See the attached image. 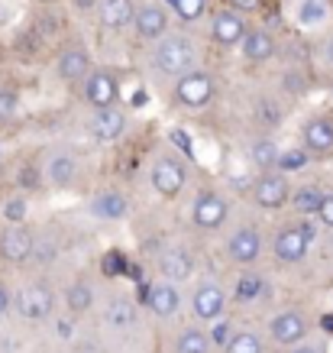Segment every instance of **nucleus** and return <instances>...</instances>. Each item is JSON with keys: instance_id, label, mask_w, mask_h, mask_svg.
Masks as SVG:
<instances>
[{"instance_id": "nucleus-1", "label": "nucleus", "mask_w": 333, "mask_h": 353, "mask_svg": "<svg viewBox=\"0 0 333 353\" xmlns=\"http://www.w3.org/2000/svg\"><path fill=\"white\" fill-rule=\"evenodd\" d=\"M152 68L165 78H182L191 68H197V43L184 32H169L159 43H152L149 52Z\"/></svg>"}, {"instance_id": "nucleus-2", "label": "nucleus", "mask_w": 333, "mask_h": 353, "mask_svg": "<svg viewBox=\"0 0 333 353\" xmlns=\"http://www.w3.org/2000/svg\"><path fill=\"white\" fill-rule=\"evenodd\" d=\"M172 97L175 104L184 110H204L214 104L217 97V78L211 72H204V68H191L188 75L175 78Z\"/></svg>"}, {"instance_id": "nucleus-3", "label": "nucleus", "mask_w": 333, "mask_h": 353, "mask_svg": "<svg viewBox=\"0 0 333 353\" xmlns=\"http://www.w3.org/2000/svg\"><path fill=\"white\" fill-rule=\"evenodd\" d=\"M149 188L165 201H175L188 188V165L175 152H162L149 169Z\"/></svg>"}, {"instance_id": "nucleus-4", "label": "nucleus", "mask_w": 333, "mask_h": 353, "mask_svg": "<svg viewBox=\"0 0 333 353\" xmlns=\"http://www.w3.org/2000/svg\"><path fill=\"white\" fill-rule=\"evenodd\" d=\"M249 194H253V204L262 208V211H281L285 204H291V185L288 175L279 169L259 172L253 185H249Z\"/></svg>"}, {"instance_id": "nucleus-5", "label": "nucleus", "mask_w": 333, "mask_h": 353, "mask_svg": "<svg viewBox=\"0 0 333 353\" xmlns=\"http://www.w3.org/2000/svg\"><path fill=\"white\" fill-rule=\"evenodd\" d=\"M52 308H55L52 285L43 282V279H32V282H26V285L17 292V311H20L23 321L43 324L45 318H52Z\"/></svg>"}, {"instance_id": "nucleus-6", "label": "nucleus", "mask_w": 333, "mask_h": 353, "mask_svg": "<svg viewBox=\"0 0 333 353\" xmlns=\"http://www.w3.org/2000/svg\"><path fill=\"white\" fill-rule=\"evenodd\" d=\"M120 85H123V81H120L117 68H94V72L81 81V97H85L94 110L114 108L120 101Z\"/></svg>"}, {"instance_id": "nucleus-7", "label": "nucleus", "mask_w": 333, "mask_h": 353, "mask_svg": "<svg viewBox=\"0 0 333 353\" xmlns=\"http://www.w3.org/2000/svg\"><path fill=\"white\" fill-rule=\"evenodd\" d=\"M249 30H253V26L246 23V13L233 10V7H220V10H214V17H211V39H214L220 49H237V46H243Z\"/></svg>"}, {"instance_id": "nucleus-8", "label": "nucleus", "mask_w": 333, "mask_h": 353, "mask_svg": "<svg viewBox=\"0 0 333 353\" xmlns=\"http://www.w3.org/2000/svg\"><path fill=\"white\" fill-rule=\"evenodd\" d=\"M133 32L142 43H159L162 36L172 32V10L165 3H140L133 17Z\"/></svg>"}, {"instance_id": "nucleus-9", "label": "nucleus", "mask_w": 333, "mask_h": 353, "mask_svg": "<svg viewBox=\"0 0 333 353\" xmlns=\"http://www.w3.org/2000/svg\"><path fill=\"white\" fill-rule=\"evenodd\" d=\"M226 217H230V201H226L220 192L214 188H207L194 198L191 204V224L197 230H220L226 224Z\"/></svg>"}, {"instance_id": "nucleus-10", "label": "nucleus", "mask_w": 333, "mask_h": 353, "mask_svg": "<svg viewBox=\"0 0 333 353\" xmlns=\"http://www.w3.org/2000/svg\"><path fill=\"white\" fill-rule=\"evenodd\" d=\"M308 250H311V240H308V234L301 230L298 221H294V224L279 227L275 236H272V253H275V259L285 263V266L301 263V259L308 256Z\"/></svg>"}, {"instance_id": "nucleus-11", "label": "nucleus", "mask_w": 333, "mask_h": 353, "mask_svg": "<svg viewBox=\"0 0 333 353\" xmlns=\"http://www.w3.org/2000/svg\"><path fill=\"white\" fill-rule=\"evenodd\" d=\"M36 243L39 240L26 224H7V230L0 234V259H7L13 266H23L36 253Z\"/></svg>"}, {"instance_id": "nucleus-12", "label": "nucleus", "mask_w": 333, "mask_h": 353, "mask_svg": "<svg viewBox=\"0 0 333 353\" xmlns=\"http://www.w3.org/2000/svg\"><path fill=\"white\" fill-rule=\"evenodd\" d=\"M94 55L87 46H65L58 59H55V75L68 81V85H78V81H85L91 72H94Z\"/></svg>"}, {"instance_id": "nucleus-13", "label": "nucleus", "mask_w": 333, "mask_h": 353, "mask_svg": "<svg viewBox=\"0 0 333 353\" xmlns=\"http://www.w3.org/2000/svg\"><path fill=\"white\" fill-rule=\"evenodd\" d=\"M191 308H194V318L197 321H217L220 314L226 311V289L214 279H204L191 295Z\"/></svg>"}, {"instance_id": "nucleus-14", "label": "nucleus", "mask_w": 333, "mask_h": 353, "mask_svg": "<svg viewBox=\"0 0 333 353\" xmlns=\"http://www.w3.org/2000/svg\"><path fill=\"white\" fill-rule=\"evenodd\" d=\"M269 334L279 347H298L308 337V318H304V311H298V308L279 311L269 324Z\"/></svg>"}, {"instance_id": "nucleus-15", "label": "nucleus", "mask_w": 333, "mask_h": 353, "mask_svg": "<svg viewBox=\"0 0 333 353\" xmlns=\"http://www.w3.org/2000/svg\"><path fill=\"white\" fill-rule=\"evenodd\" d=\"M239 52H243L246 65H269L279 55V39H275V32L269 26H253L246 32L243 46H239Z\"/></svg>"}, {"instance_id": "nucleus-16", "label": "nucleus", "mask_w": 333, "mask_h": 353, "mask_svg": "<svg viewBox=\"0 0 333 353\" xmlns=\"http://www.w3.org/2000/svg\"><path fill=\"white\" fill-rule=\"evenodd\" d=\"M127 127H129V120H127V114L120 110V104L94 110V117H91V137H94L97 143H104V146L120 143L123 133H127Z\"/></svg>"}, {"instance_id": "nucleus-17", "label": "nucleus", "mask_w": 333, "mask_h": 353, "mask_svg": "<svg viewBox=\"0 0 333 353\" xmlns=\"http://www.w3.org/2000/svg\"><path fill=\"white\" fill-rule=\"evenodd\" d=\"M155 269H159L162 279H169V282H188L194 276V253L188 246H169V250H162L159 259H155Z\"/></svg>"}, {"instance_id": "nucleus-18", "label": "nucleus", "mask_w": 333, "mask_h": 353, "mask_svg": "<svg viewBox=\"0 0 333 353\" xmlns=\"http://www.w3.org/2000/svg\"><path fill=\"white\" fill-rule=\"evenodd\" d=\"M301 146L314 156H330L333 152V117L330 114H314L301 123Z\"/></svg>"}, {"instance_id": "nucleus-19", "label": "nucleus", "mask_w": 333, "mask_h": 353, "mask_svg": "<svg viewBox=\"0 0 333 353\" xmlns=\"http://www.w3.org/2000/svg\"><path fill=\"white\" fill-rule=\"evenodd\" d=\"M142 301L146 308L155 314V318H172L175 311L182 308V295H178V282H169V279H159L142 289Z\"/></svg>"}, {"instance_id": "nucleus-20", "label": "nucleus", "mask_w": 333, "mask_h": 353, "mask_svg": "<svg viewBox=\"0 0 333 353\" xmlns=\"http://www.w3.org/2000/svg\"><path fill=\"white\" fill-rule=\"evenodd\" d=\"M226 256L233 259L237 266H253L259 256H262V234L256 227H239L230 234L226 240Z\"/></svg>"}, {"instance_id": "nucleus-21", "label": "nucleus", "mask_w": 333, "mask_h": 353, "mask_svg": "<svg viewBox=\"0 0 333 353\" xmlns=\"http://www.w3.org/2000/svg\"><path fill=\"white\" fill-rule=\"evenodd\" d=\"M78 179V159L75 152L68 150H55L52 156H49V162H45V182L52 185V188H58V192H65V188H72Z\"/></svg>"}, {"instance_id": "nucleus-22", "label": "nucleus", "mask_w": 333, "mask_h": 353, "mask_svg": "<svg viewBox=\"0 0 333 353\" xmlns=\"http://www.w3.org/2000/svg\"><path fill=\"white\" fill-rule=\"evenodd\" d=\"M133 17H136V0H100L97 3V20L110 32L133 26Z\"/></svg>"}, {"instance_id": "nucleus-23", "label": "nucleus", "mask_w": 333, "mask_h": 353, "mask_svg": "<svg viewBox=\"0 0 333 353\" xmlns=\"http://www.w3.org/2000/svg\"><path fill=\"white\" fill-rule=\"evenodd\" d=\"M127 214H129V201L127 194L117 192V188L97 192L91 198V217H97V221H123Z\"/></svg>"}, {"instance_id": "nucleus-24", "label": "nucleus", "mask_w": 333, "mask_h": 353, "mask_svg": "<svg viewBox=\"0 0 333 353\" xmlns=\"http://www.w3.org/2000/svg\"><path fill=\"white\" fill-rule=\"evenodd\" d=\"M269 292V282H266V276H259L256 269H243L237 276V282H233V301L237 305H253V301H259L262 295Z\"/></svg>"}, {"instance_id": "nucleus-25", "label": "nucleus", "mask_w": 333, "mask_h": 353, "mask_svg": "<svg viewBox=\"0 0 333 353\" xmlns=\"http://www.w3.org/2000/svg\"><path fill=\"white\" fill-rule=\"evenodd\" d=\"M323 194H327V188L314 182L294 188L291 192V211L298 217H317V211H321V204H323Z\"/></svg>"}, {"instance_id": "nucleus-26", "label": "nucleus", "mask_w": 333, "mask_h": 353, "mask_svg": "<svg viewBox=\"0 0 333 353\" xmlns=\"http://www.w3.org/2000/svg\"><path fill=\"white\" fill-rule=\"evenodd\" d=\"M279 156H281V150L272 137H259V139H253V146H249V162H253L259 172L275 169V165H279Z\"/></svg>"}, {"instance_id": "nucleus-27", "label": "nucleus", "mask_w": 333, "mask_h": 353, "mask_svg": "<svg viewBox=\"0 0 333 353\" xmlns=\"http://www.w3.org/2000/svg\"><path fill=\"white\" fill-rule=\"evenodd\" d=\"M65 305L72 314H87L94 308V285L87 279H75L68 289H65Z\"/></svg>"}, {"instance_id": "nucleus-28", "label": "nucleus", "mask_w": 333, "mask_h": 353, "mask_svg": "<svg viewBox=\"0 0 333 353\" xmlns=\"http://www.w3.org/2000/svg\"><path fill=\"white\" fill-rule=\"evenodd\" d=\"M211 347H214L211 334L194 327V324L175 334V353H211Z\"/></svg>"}, {"instance_id": "nucleus-29", "label": "nucleus", "mask_w": 333, "mask_h": 353, "mask_svg": "<svg viewBox=\"0 0 333 353\" xmlns=\"http://www.w3.org/2000/svg\"><path fill=\"white\" fill-rule=\"evenodd\" d=\"M136 318H140V311H136V305L129 299H114L104 308V324L107 327H133Z\"/></svg>"}, {"instance_id": "nucleus-30", "label": "nucleus", "mask_w": 333, "mask_h": 353, "mask_svg": "<svg viewBox=\"0 0 333 353\" xmlns=\"http://www.w3.org/2000/svg\"><path fill=\"white\" fill-rule=\"evenodd\" d=\"M165 7L172 10L175 20H182V23L204 20L207 10H211V3H207V0H165Z\"/></svg>"}, {"instance_id": "nucleus-31", "label": "nucleus", "mask_w": 333, "mask_h": 353, "mask_svg": "<svg viewBox=\"0 0 333 353\" xmlns=\"http://www.w3.org/2000/svg\"><path fill=\"white\" fill-rule=\"evenodd\" d=\"M311 159H314L311 150H304V146H288V150H281L275 169L285 172V175H298V172H304L311 165Z\"/></svg>"}, {"instance_id": "nucleus-32", "label": "nucleus", "mask_w": 333, "mask_h": 353, "mask_svg": "<svg viewBox=\"0 0 333 353\" xmlns=\"http://www.w3.org/2000/svg\"><path fill=\"white\" fill-rule=\"evenodd\" d=\"M224 353H266V343H262V337L256 331H233Z\"/></svg>"}, {"instance_id": "nucleus-33", "label": "nucleus", "mask_w": 333, "mask_h": 353, "mask_svg": "<svg viewBox=\"0 0 333 353\" xmlns=\"http://www.w3.org/2000/svg\"><path fill=\"white\" fill-rule=\"evenodd\" d=\"M23 114V101L17 94V88H0V127L17 123Z\"/></svg>"}, {"instance_id": "nucleus-34", "label": "nucleus", "mask_w": 333, "mask_h": 353, "mask_svg": "<svg viewBox=\"0 0 333 353\" xmlns=\"http://www.w3.org/2000/svg\"><path fill=\"white\" fill-rule=\"evenodd\" d=\"M0 217H3V224H26V217H30V201H26V194L7 198L3 208H0Z\"/></svg>"}, {"instance_id": "nucleus-35", "label": "nucleus", "mask_w": 333, "mask_h": 353, "mask_svg": "<svg viewBox=\"0 0 333 353\" xmlns=\"http://www.w3.org/2000/svg\"><path fill=\"white\" fill-rule=\"evenodd\" d=\"M323 17H327V0H304L298 7V20L304 26H317V23H323Z\"/></svg>"}, {"instance_id": "nucleus-36", "label": "nucleus", "mask_w": 333, "mask_h": 353, "mask_svg": "<svg viewBox=\"0 0 333 353\" xmlns=\"http://www.w3.org/2000/svg\"><path fill=\"white\" fill-rule=\"evenodd\" d=\"M211 341H214V347H226V341L233 337V327H230V321H226L224 314L217 318V321H211Z\"/></svg>"}, {"instance_id": "nucleus-37", "label": "nucleus", "mask_w": 333, "mask_h": 353, "mask_svg": "<svg viewBox=\"0 0 333 353\" xmlns=\"http://www.w3.org/2000/svg\"><path fill=\"white\" fill-rule=\"evenodd\" d=\"M100 263H104V272H107V276H123V272H129V263L123 256H120L117 250H110V253H104V259H100Z\"/></svg>"}, {"instance_id": "nucleus-38", "label": "nucleus", "mask_w": 333, "mask_h": 353, "mask_svg": "<svg viewBox=\"0 0 333 353\" xmlns=\"http://www.w3.org/2000/svg\"><path fill=\"white\" fill-rule=\"evenodd\" d=\"M317 221H321V227L333 230V192L323 194V204H321V211H317Z\"/></svg>"}, {"instance_id": "nucleus-39", "label": "nucleus", "mask_w": 333, "mask_h": 353, "mask_svg": "<svg viewBox=\"0 0 333 353\" xmlns=\"http://www.w3.org/2000/svg\"><path fill=\"white\" fill-rule=\"evenodd\" d=\"M39 182H43V175L32 169V165H26V169L20 172V188H23V192H36V188H39Z\"/></svg>"}, {"instance_id": "nucleus-40", "label": "nucleus", "mask_w": 333, "mask_h": 353, "mask_svg": "<svg viewBox=\"0 0 333 353\" xmlns=\"http://www.w3.org/2000/svg\"><path fill=\"white\" fill-rule=\"evenodd\" d=\"M10 305H17V295L7 289V282H0V318L10 311Z\"/></svg>"}, {"instance_id": "nucleus-41", "label": "nucleus", "mask_w": 333, "mask_h": 353, "mask_svg": "<svg viewBox=\"0 0 333 353\" xmlns=\"http://www.w3.org/2000/svg\"><path fill=\"white\" fill-rule=\"evenodd\" d=\"M226 7H233V10H239V13H253L262 7V0H226Z\"/></svg>"}, {"instance_id": "nucleus-42", "label": "nucleus", "mask_w": 333, "mask_h": 353, "mask_svg": "<svg viewBox=\"0 0 333 353\" xmlns=\"http://www.w3.org/2000/svg\"><path fill=\"white\" fill-rule=\"evenodd\" d=\"M97 3H100V0H72V7H75L78 13H91V10H97Z\"/></svg>"}, {"instance_id": "nucleus-43", "label": "nucleus", "mask_w": 333, "mask_h": 353, "mask_svg": "<svg viewBox=\"0 0 333 353\" xmlns=\"http://www.w3.org/2000/svg\"><path fill=\"white\" fill-rule=\"evenodd\" d=\"M323 62L333 68V32L327 36V43H323Z\"/></svg>"}, {"instance_id": "nucleus-44", "label": "nucleus", "mask_w": 333, "mask_h": 353, "mask_svg": "<svg viewBox=\"0 0 333 353\" xmlns=\"http://www.w3.org/2000/svg\"><path fill=\"white\" fill-rule=\"evenodd\" d=\"M291 353H323V350L314 347V343H298V347H291Z\"/></svg>"}, {"instance_id": "nucleus-45", "label": "nucleus", "mask_w": 333, "mask_h": 353, "mask_svg": "<svg viewBox=\"0 0 333 353\" xmlns=\"http://www.w3.org/2000/svg\"><path fill=\"white\" fill-rule=\"evenodd\" d=\"M321 327H323L327 334H333V311H327V314L321 318Z\"/></svg>"}, {"instance_id": "nucleus-46", "label": "nucleus", "mask_w": 333, "mask_h": 353, "mask_svg": "<svg viewBox=\"0 0 333 353\" xmlns=\"http://www.w3.org/2000/svg\"><path fill=\"white\" fill-rule=\"evenodd\" d=\"M0 169H3V143H0Z\"/></svg>"}, {"instance_id": "nucleus-47", "label": "nucleus", "mask_w": 333, "mask_h": 353, "mask_svg": "<svg viewBox=\"0 0 333 353\" xmlns=\"http://www.w3.org/2000/svg\"><path fill=\"white\" fill-rule=\"evenodd\" d=\"M36 3H55V0H36Z\"/></svg>"}]
</instances>
